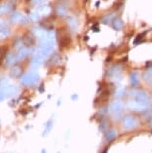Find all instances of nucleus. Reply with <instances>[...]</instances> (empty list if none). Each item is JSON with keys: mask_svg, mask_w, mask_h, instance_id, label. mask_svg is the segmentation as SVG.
I'll list each match as a JSON object with an SVG mask.
<instances>
[{"mask_svg": "<svg viewBox=\"0 0 152 153\" xmlns=\"http://www.w3.org/2000/svg\"><path fill=\"white\" fill-rule=\"evenodd\" d=\"M108 112L114 119H120L124 112V103L120 100H114L113 102L110 103L108 107Z\"/></svg>", "mask_w": 152, "mask_h": 153, "instance_id": "1", "label": "nucleus"}, {"mask_svg": "<svg viewBox=\"0 0 152 153\" xmlns=\"http://www.w3.org/2000/svg\"><path fill=\"white\" fill-rule=\"evenodd\" d=\"M18 91L19 88L16 85L9 83L7 80H2V82H0V93L4 97L15 95L16 93H18Z\"/></svg>", "mask_w": 152, "mask_h": 153, "instance_id": "2", "label": "nucleus"}, {"mask_svg": "<svg viewBox=\"0 0 152 153\" xmlns=\"http://www.w3.org/2000/svg\"><path fill=\"white\" fill-rule=\"evenodd\" d=\"M152 103H147V102H143V101H139V100H135V99H129L126 102V105L127 107L132 111H145L150 107Z\"/></svg>", "mask_w": 152, "mask_h": 153, "instance_id": "3", "label": "nucleus"}, {"mask_svg": "<svg viewBox=\"0 0 152 153\" xmlns=\"http://www.w3.org/2000/svg\"><path fill=\"white\" fill-rule=\"evenodd\" d=\"M129 95L132 99L143 101V102L152 103V97L151 95L144 90H138V89H133L129 92Z\"/></svg>", "mask_w": 152, "mask_h": 153, "instance_id": "4", "label": "nucleus"}, {"mask_svg": "<svg viewBox=\"0 0 152 153\" xmlns=\"http://www.w3.org/2000/svg\"><path fill=\"white\" fill-rule=\"evenodd\" d=\"M39 81V75L35 72H27L21 77V83L25 86H31Z\"/></svg>", "mask_w": 152, "mask_h": 153, "instance_id": "5", "label": "nucleus"}, {"mask_svg": "<svg viewBox=\"0 0 152 153\" xmlns=\"http://www.w3.org/2000/svg\"><path fill=\"white\" fill-rule=\"evenodd\" d=\"M137 125H138V121L134 116H131V115H128L123 118L122 120V127L125 130H131V129L136 128Z\"/></svg>", "mask_w": 152, "mask_h": 153, "instance_id": "6", "label": "nucleus"}, {"mask_svg": "<svg viewBox=\"0 0 152 153\" xmlns=\"http://www.w3.org/2000/svg\"><path fill=\"white\" fill-rule=\"evenodd\" d=\"M35 12L38 14L40 17L47 16V15H49V13L51 12V7L49 6V5H47V4L41 5V6H39V7L36 8Z\"/></svg>", "mask_w": 152, "mask_h": 153, "instance_id": "7", "label": "nucleus"}, {"mask_svg": "<svg viewBox=\"0 0 152 153\" xmlns=\"http://www.w3.org/2000/svg\"><path fill=\"white\" fill-rule=\"evenodd\" d=\"M28 53H29V49H28L27 47H22V48H20L18 49V51H17V53H16V57H17V60H22V59H24L25 57H26L28 55Z\"/></svg>", "mask_w": 152, "mask_h": 153, "instance_id": "8", "label": "nucleus"}, {"mask_svg": "<svg viewBox=\"0 0 152 153\" xmlns=\"http://www.w3.org/2000/svg\"><path fill=\"white\" fill-rule=\"evenodd\" d=\"M10 18H11V21H12L13 23H18V22L24 21L25 20L23 15H22L20 12H14L12 15H11Z\"/></svg>", "mask_w": 152, "mask_h": 153, "instance_id": "9", "label": "nucleus"}, {"mask_svg": "<svg viewBox=\"0 0 152 153\" xmlns=\"http://www.w3.org/2000/svg\"><path fill=\"white\" fill-rule=\"evenodd\" d=\"M116 136H117V131L114 130V129H110V130H108L107 133H106L105 138L107 141H112Z\"/></svg>", "mask_w": 152, "mask_h": 153, "instance_id": "10", "label": "nucleus"}, {"mask_svg": "<svg viewBox=\"0 0 152 153\" xmlns=\"http://www.w3.org/2000/svg\"><path fill=\"white\" fill-rule=\"evenodd\" d=\"M18 61L17 60V57H16V54H13V53H10L9 55H7L6 57V63L8 65H13Z\"/></svg>", "mask_w": 152, "mask_h": 153, "instance_id": "11", "label": "nucleus"}, {"mask_svg": "<svg viewBox=\"0 0 152 153\" xmlns=\"http://www.w3.org/2000/svg\"><path fill=\"white\" fill-rule=\"evenodd\" d=\"M130 81H131V84L133 86H137L139 83V77H138V73L137 72H133L130 76Z\"/></svg>", "mask_w": 152, "mask_h": 153, "instance_id": "12", "label": "nucleus"}, {"mask_svg": "<svg viewBox=\"0 0 152 153\" xmlns=\"http://www.w3.org/2000/svg\"><path fill=\"white\" fill-rule=\"evenodd\" d=\"M113 27L115 28L116 30H120V29H122V27H123V21L121 19H119V18H115L113 20Z\"/></svg>", "mask_w": 152, "mask_h": 153, "instance_id": "13", "label": "nucleus"}, {"mask_svg": "<svg viewBox=\"0 0 152 153\" xmlns=\"http://www.w3.org/2000/svg\"><path fill=\"white\" fill-rule=\"evenodd\" d=\"M10 34V30L8 27H4V28H0V39L6 38V37Z\"/></svg>", "mask_w": 152, "mask_h": 153, "instance_id": "14", "label": "nucleus"}, {"mask_svg": "<svg viewBox=\"0 0 152 153\" xmlns=\"http://www.w3.org/2000/svg\"><path fill=\"white\" fill-rule=\"evenodd\" d=\"M143 79L146 80V81H149V82L151 81V79H152V67L147 69V70L144 72V74H143Z\"/></svg>", "mask_w": 152, "mask_h": 153, "instance_id": "15", "label": "nucleus"}, {"mask_svg": "<svg viewBox=\"0 0 152 153\" xmlns=\"http://www.w3.org/2000/svg\"><path fill=\"white\" fill-rule=\"evenodd\" d=\"M68 24H69V26H70V28L72 30H76L77 21H76V19L74 18V17H69V18H68Z\"/></svg>", "mask_w": 152, "mask_h": 153, "instance_id": "16", "label": "nucleus"}, {"mask_svg": "<svg viewBox=\"0 0 152 153\" xmlns=\"http://www.w3.org/2000/svg\"><path fill=\"white\" fill-rule=\"evenodd\" d=\"M9 10H10V6L8 4H1L0 5V15L7 13Z\"/></svg>", "mask_w": 152, "mask_h": 153, "instance_id": "17", "label": "nucleus"}, {"mask_svg": "<svg viewBox=\"0 0 152 153\" xmlns=\"http://www.w3.org/2000/svg\"><path fill=\"white\" fill-rule=\"evenodd\" d=\"M41 18V17H40L38 14H37L35 11H34V12H32V13H30V15H29V19L31 20V21L32 22H36V21H38V20Z\"/></svg>", "mask_w": 152, "mask_h": 153, "instance_id": "18", "label": "nucleus"}, {"mask_svg": "<svg viewBox=\"0 0 152 153\" xmlns=\"http://www.w3.org/2000/svg\"><path fill=\"white\" fill-rule=\"evenodd\" d=\"M124 94H125V89H124V88H122V87H120V88H118V89L116 90L115 96H116L117 98H120V97L124 96Z\"/></svg>", "mask_w": 152, "mask_h": 153, "instance_id": "19", "label": "nucleus"}, {"mask_svg": "<svg viewBox=\"0 0 152 153\" xmlns=\"http://www.w3.org/2000/svg\"><path fill=\"white\" fill-rule=\"evenodd\" d=\"M57 13L59 14V15H65V14L67 13V10H66V8L65 7H63V6H59L58 8H57Z\"/></svg>", "mask_w": 152, "mask_h": 153, "instance_id": "20", "label": "nucleus"}, {"mask_svg": "<svg viewBox=\"0 0 152 153\" xmlns=\"http://www.w3.org/2000/svg\"><path fill=\"white\" fill-rule=\"evenodd\" d=\"M20 72H21V69L19 67H14L12 69V71H11V75H12V76H18L20 74Z\"/></svg>", "mask_w": 152, "mask_h": 153, "instance_id": "21", "label": "nucleus"}, {"mask_svg": "<svg viewBox=\"0 0 152 153\" xmlns=\"http://www.w3.org/2000/svg\"><path fill=\"white\" fill-rule=\"evenodd\" d=\"M46 0H31V4L33 5H39V4H43Z\"/></svg>", "mask_w": 152, "mask_h": 153, "instance_id": "22", "label": "nucleus"}, {"mask_svg": "<svg viewBox=\"0 0 152 153\" xmlns=\"http://www.w3.org/2000/svg\"><path fill=\"white\" fill-rule=\"evenodd\" d=\"M51 127H52V122L51 121H49V122L47 123V126H46V130H45V134H47V132L50 131Z\"/></svg>", "mask_w": 152, "mask_h": 153, "instance_id": "23", "label": "nucleus"}, {"mask_svg": "<svg viewBox=\"0 0 152 153\" xmlns=\"http://www.w3.org/2000/svg\"><path fill=\"white\" fill-rule=\"evenodd\" d=\"M4 27H7L6 22L3 21V20H0V28H4Z\"/></svg>", "mask_w": 152, "mask_h": 153, "instance_id": "24", "label": "nucleus"}, {"mask_svg": "<svg viewBox=\"0 0 152 153\" xmlns=\"http://www.w3.org/2000/svg\"><path fill=\"white\" fill-rule=\"evenodd\" d=\"M3 99H4V96H3V95H2L1 93H0V101H2Z\"/></svg>", "mask_w": 152, "mask_h": 153, "instance_id": "25", "label": "nucleus"}, {"mask_svg": "<svg viewBox=\"0 0 152 153\" xmlns=\"http://www.w3.org/2000/svg\"><path fill=\"white\" fill-rule=\"evenodd\" d=\"M150 84H151V86H152V79H151V81H150Z\"/></svg>", "mask_w": 152, "mask_h": 153, "instance_id": "26", "label": "nucleus"}]
</instances>
